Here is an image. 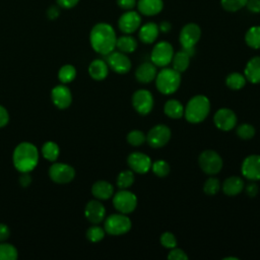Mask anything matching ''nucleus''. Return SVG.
I'll use <instances>...</instances> for the list:
<instances>
[{"label":"nucleus","mask_w":260,"mask_h":260,"mask_svg":"<svg viewBox=\"0 0 260 260\" xmlns=\"http://www.w3.org/2000/svg\"><path fill=\"white\" fill-rule=\"evenodd\" d=\"M210 112V102L207 96L197 94L191 98L184 108L185 119L192 124L201 123Z\"/></svg>","instance_id":"3"},{"label":"nucleus","mask_w":260,"mask_h":260,"mask_svg":"<svg viewBox=\"0 0 260 260\" xmlns=\"http://www.w3.org/2000/svg\"><path fill=\"white\" fill-rule=\"evenodd\" d=\"M76 76V69L73 65L71 64H65L63 65L60 69H59V72H58V78L59 80L66 84V83H69L71 81L74 80Z\"/></svg>","instance_id":"33"},{"label":"nucleus","mask_w":260,"mask_h":260,"mask_svg":"<svg viewBox=\"0 0 260 260\" xmlns=\"http://www.w3.org/2000/svg\"><path fill=\"white\" fill-rule=\"evenodd\" d=\"M201 37V28L194 22L185 24L179 35V42L183 48L191 57L194 55V47L198 43Z\"/></svg>","instance_id":"5"},{"label":"nucleus","mask_w":260,"mask_h":260,"mask_svg":"<svg viewBox=\"0 0 260 260\" xmlns=\"http://www.w3.org/2000/svg\"><path fill=\"white\" fill-rule=\"evenodd\" d=\"M245 187L244 181L237 176H232L226 178L221 186V189L223 191V193L228 196H236L239 193H241L243 191Z\"/></svg>","instance_id":"25"},{"label":"nucleus","mask_w":260,"mask_h":260,"mask_svg":"<svg viewBox=\"0 0 260 260\" xmlns=\"http://www.w3.org/2000/svg\"><path fill=\"white\" fill-rule=\"evenodd\" d=\"M8 122H9L8 111L3 106L0 105V128L7 125Z\"/></svg>","instance_id":"46"},{"label":"nucleus","mask_w":260,"mask_h":260,"mask_svg":"<svg viewBox=\"0 0 260 260\" xmlns=\"http://www.w3.org/2000/svg\"><path fill=\"white\" fill-rule=\"evenodd\" d=\"M105 233H106L105 229L99 225H92L86 231V238L88 241L92 243H98L104 239Z\"/></svg>","instance_id":"41"},{"label":"nucleus","mask_w":260,"mask_h":260,"mask_svg":"<svg viewBox=\"0 0 260 260\" xmlns=\"http://www.w3.org/2000/svg\"><path fill=\"white\" fill-rule=\"evenodd\" d=\"M127 164L130 170H132L134 173L146 174L150 170L152 161L147 154L139 151H134L128 155Z\"/></svg>","instance_id":"16"},{"label":"nucleus","mask_w":260,"mask_h":260,"mask_svg":"<svg viewBox=\"0 0 260 260\" xmlns=\"http://www.w3.org/2000/svg\"><path fill=\"white\" fill-rule=\"evenodd\" d=\"M245 43L252 49H260V25H254L248 28L245 34Z\"/></svg>","instance_id":"30"},{"label":"nucleus","mask_w":260,"mask_h":260,"mask_svg":"<svg viewBox=\"0 0 260 260\" xmlns=\"http://www.w3.org/2000/svg\"><path fill=\"white\" fill-rule=\"evenodd\" d=\"M159 241H160L161 246L167 249H173L177 246V239H176L175 235L171 232L162 233L159 238Z\"/></svg>","instance_id":"42"},{"label":"nucleus","mask_w":260,"mask_h":260,"mask_svg":"<svg viewBox=\"0 0 260 260\" xmlns=\"http://www.w3.org/2000/svg\"><path fill=\"white\" fill-rule=\"evenodd\" d=\"M117 5L124 10H132L137 3V0H116Z\"/></svg>","instance_id":"44"},{"label":"nucleus","mask_w":260,"mask_h":260,"mask_svg":"<svg viewBox=\"0 0 260 260\" xmlns=\"http://www.w3.org/2000/svg\"><path fill=\"white\" fill-rule=\"evenodd\" d=\"M168 259H170V260H187L188 256L182 249L175 247V248L171 249V251L169 252Z\"/></svg>","instance_id":"43"},{"label":"nucleus","mask_w":260,"mask_h":260,"mask_svg":"<svg viewBox=\"0 0 260 260\" xmlns=\"http://www.w3.org/2000/svg\"><path fill=\"white\" fill-rule=\"evenodd\" d=\"M156 74V66L152 62H145L140 64L135 71V77L140 83L151 82L155 79Z\"/></svg>","instance_id":"21"},{"label":"nucleus","mask_w":260,"mask_h":260,"mask_svg":"<svg viewBox=\"0 0 260 260\" xmlns=\"http://www.w3.org/2000/svg\"><path fill=\"white\" fill-rule=\"evenodd\" d=\"M158 34V24H156L155 22H146L143 25H140L138 37L142 43L152 44L156 41Z\"/></svg>","instance_id":"22"},{"label":"nucleus","mask_w":260,"mask_h":260,"mask_svg":"<svg viewBox=\"0 0 260 260\" xmlns=\"http://www.w3.org/2000/svg\"><path fill=\"white\" fill-rule=\"evenodd\" d=\"M84 215L88 221L98 224L105 219L106 208L99 200H90L85 205Z\"/></svg>","instance_id":"19"},{"label":"nucleus","mask_w":260,"mask_h":260,"mask_svg":"<svg viewBox=\"0 0 260 260\" xmlns=\"http://www.w3.org/2000/svg\"><path fill=\"white\" fill-rule=\"evenodd\" d=\"M60 148L54 141H47L42 146V155L50 161H55L58 158Z\"/></svg>","instance_id":"32"},{"label":"nucleus","mask_w":260,"mask_h":260,"mask_svg":"<svg viewBox=\"0 0 260 260\" xmlns=\"http://www.w3.org/2000/svg\"><path fill=\"white\" fill-rule=\"evenodd\" d=\"M190 58H191V56L185 50L174 53V56H173V59H172L173 68L176 71H178L180 73H183L189 67Z\"/></svg>","instance_id":"28"},{"label":"nucleus","mask_w":260,"mask_h":260,"mask_svg":"<svg viewBox=\"0 0 260 260\" xmlns=\"http://www.w3.org/2000/svg\"><path fill=\"white\" fill-rule=\"evenodd\" d=\"M91 194L99 200H107L114 195V187L111 183L100 180L92 185Z\"/></svg>","instance_id":"24"},{"label":"nucleus","mask_w":260,"mask_h":260,"mask_svg":"<svg viewBox=\"0 0 260 260\" xmlns=\"http://www.w3.org/2000/svg\"><path fill=\"white\" fill-rule=\"evenodd\" d=\"M173 56V46L169 42L161 41L154 45L150 54V60L156 67H166L172 62Z\"/></svg>","instance_id":"9"},{"label":"nucleus","mask_w":260,"mask_h":260,"mask_svg":"<svg viewBox=\"0 0 260 260\" xmlns=\"http://www.w3.org/2000/svg\"><path fill=\"white\" fill-rule=\"evenodd\" d=\"M131 220L124 213H114L109 215L104 224L106 233L112 236H121L128 233L131 229Z\"/></svg>","instance_id":"6"},{"label":"nucleus","mask_w":260,"mask_h":260,"mask_svg":"<svg viewBox=\"0 0 260 260\" xmlns=\"http://www.w3.org/2000/svg\"><path fill=\"white\" fill-rule=\"evenodd\" d=\"M138 12L144 16H154L164 8L162 0H138L136 3Z\"/></svg>","instance_id":"20"},{"label":"nucleus","mask_w":260,"mask_h":260,"mask_svg":"<svg viewBox=\"0 0 260 260\" xmlns=\"http://www.w3.org/2000/svg\"><path fill=\"white\" fill-rule=\"evenodd\" d=\"M17 256V249L13 245L0 243V260H15Z\"/></svg>","instance_id":"35"},{"label":"nucleus","mask_w":260,"mask_h":260,"mask_svg":"<svg viewBox=\"0 0 260 260\" xmlns=\"http://www.w3.org/2000/svg\"><path fill=\"white\" fill-rule=\"evenodd\" d=\"M248 0H220L221 7L228 12H236L245 7Z\"/></svg>","instance_id":"39"},{"label":"nucleus","mask_w":260,"mask_h":260,"mask_svg":"<svg viewBox=\"0 0 260 260\" xmlns=\"http://www.w3.org/2000/svg\"><path fill=\"white\" fill-rule=\"evenodd\" d=\"M237 115L234 111L228 108H221L216 111L213 116L214 125L222 131L232 130L237 124Z\"/></svg>","instance_id":"15"},{"label":"nucleus","mask_w":260,"mask_h":260,"mask_svg":"<svg viewBox=\"0 0 260 260\" xmlns=\"http://www.w3.org/2000/svg\"><path fill=\"white\" fill-rule=\"evenodd\" d=\"M223 259H225V260H230V259H235V260H238V258H237V257H225V258H223Z\"/></svg>","instance_id":"53"},{"label":"nucleus","mask_w":260,"mask_h":260,"mask_svg":"<svg viewBox=\"0 0 260 260\" xmlns=\"http://www.w3.org/2000/svg\"><path fill=\"white\" fill-rule=\"evenodd\" d=\"M245 7L251 13H260V0H248Z\"/></svg>","instance_id":"45"},{"label":"nucleus","mask_w":260,"mask_h":260,"mask_svg":"<svg viewBox=\"0 0 260 260\" xmlns=\"http://www.w3.org/2000/svg\"><path fill=\"white\" fill-rule=\"evenodd\" d=\"M158 29H159V31L165 32V34L169 32L172 29V24H171V22H169L167 20H164L158 24Z\"/></svg>","instance_id":"52"},{"label":"nucleus","mask_w":260,"mask_h":260,"mask_svg":"<svg viewBox=\"0 0 260 260\" xmlns=\"http://www.w3.org/2000/svg\"><path fill=\"white\" fill-rule=\"evenodd\" d=\"M241 172L250 181H260V155L251 154L247 156L242 162Z\"/></svg>","instance_id":"17"},{"label":"nucleus","mask_w":260,"mask_h":260,"mask_svg":"<svg viewBox=\"0 0 260 260\" xmlns=\"http://www.w3.org/2000/svg\"><path fill=\"white\" fill-rule=\"evenodd\" d=\"M220 182L218 179L214 178V177H210L208 178L205 182H204V185H203V191L206 195H209V196H212V195H215L219 189H220Z\"/></svg>","instance_id":"38"},{"label":"nucleus","mask_w":260,"mask_h":260,"mask_svg":"<svg viewBox=\"0 0 260 260\" xmlns=\"http://www.w3.org/2000/svg\"><path fill=\"white\" fill-rule=\"evenodd\" d=\"M51 180L58 184H66L71 182L75 177V170L67 164L55 162L49 169Z\"/></svg>","instance_id":"12"},{"label":"nucleus","mask_w":260,"mask_h":260,"mask_svg":"<svg viewBox=\"0 0 260 260\" xmlns=\"http://www.w3.org/2000/svg\"><path fill=\"white\" fill-rule=\"evenodd\" d=\"M51 99L57 108L67 109L71 105L72 94L70 89L63 83L53 87L51 91Z\"/></svg>","instance_id":"18"},{"label":"nucleus","mask_w":260,"mask_h":260,"mask_svg":"<svg viewBox=\"0 0 260 260\" xmlns=\"http://www.w3.org/2000/svg\"><path fill=\"white\" fill-rule=\"evenodd\" d=\"M113 205L121 213L128 214L135 210L137 206V197L127 189H121L113 195Z\"/></svg>","instance_id":"8"},{"label":"nucleus","mask_w":260,"mask_h":260,"mask_svg":"<svg viewBox=\"0 0 260 260\" xmlns=\"http://www.w3.org/2000/svg\"><path fill=\"white\" fill-rule=\"evenodd\" d=\"M256 133V130L254 128V126H252L251 124L248 123H243L240 126H238L237 128V135L244 140H249L251 138L254 137Z\"/></svg>","instance_id":"40"},{"label":"nucleus","mask_w":260,"mask_h":260,"mask_svg":"<svg viewBox=\"0 0 260 260\" xmlns=\"http://www.w3.org/2000/svg\"><path fill=\"white\" fill-rule=\"evenodd\" d=\"M106 62L108 66L118 74H125L130 71L131 69V61L129 57L123 52H111L110 54L106 55Z\"/></svg>","instance_id":"13"},{"label":"nucleus","mask_w":260,"mask_h":260,"mask_svg":"<svg viewBox=\"0 0 260 260\" xmlns=\"http://www.w3.org/2000/svg\"><path fill=\"white\" fill-rule=\"evenodd\" d=\"M141 25V15L134 10H126L118 20L120 30L126 35H131L136 31Z\"/></svg>","instance_id":"14"},{"label":"nucleus","mask_w":260,"mask_h":260,"mask_svg":"<svg viewBox=\"0 0 260 260\" xmlns=\"http://www.w3.org/2000/svg\"><path fill=\"white\" fill-rule=\"evenodd\" d=\"M198 164L203 173L213 176L220 172L222 168V158L214 150L207 149L200 153L198 157Z\"/></svg>","instance_id":"7"},{"label":"nucleus","mask_w":260,"mask_h":260,"mask_svg":"<svg viewBox=\"0 0 260 260\" xmlns=\"http://www.w3.org/2000/svg\"><path fill=\"white\" fill-rule=\"evenodd\" d=\"M9 235H10L9 228L4 223H0V243L7 240L9 238Z\"/></svg>","instance_id":"49"},{"label":"nucleus","mask_w":260,"mask_h":260,"mask_svg":"<svg viewBox=\"0 0 260 260\" xmlns=\"http://www.w3.org/2000/svg\"><path fill=\"white\" fill-rule=\"evenodd\" d=\"M245 190H246V194L249 196V197H255L258 193V185L256 183H250L248 184L246 187H244Z\"/></svg>","instance_id":"47"},{"label":"nucleus","mask_w":260,"mask_h":260,"mask_svg":"<svg viewBox=\"0 0 260 260\" xmlns=\"http://www.w3.org/2000/svg\"><path fill=\"white\" fill-rule=\"evenodd\" d=\"M19 183L22 187H27L31 183V177L29 173H21V176L19 177Z\"/></svg>","instance_id":"51"},{"label":"nucleus","mask_w":260,"mask_h":260,"mask_svg":"<svg viewBox=\"0 0 260 260\" xmlns=\"http://www.w3.org/2000/svg\"><path fill=\"white\" fill-rule=\"evenodd\" d=\"M126 139L130 145L139 146L146 141V135L142 131H140L138 129H134V130H131L127 134Z\"/></svg>","instance_id":"37"},{"label":"nucleus","mask_w":260,"mask_h":260,"mask_svg":"<svg viewBox=\"0 0 260 260\" xmlns=\"http://www.w3.org/2000/svg\"><path fill=\"white\" fill-rule=\"evenodd\" d=\"M91 48L101 55H108L116 48L117 36L113 26L106 22L93 25L89 34Z\"/></svg>","instance_id":"1"},{"label":"nucleus","mask_w":260,"mask_h":260,"mask_svg":"<svg viewBox=\"0 0 260 260\" xmlns=\"http://www.w3.org/2000/svg\"><path fill=\"white\" fill-rule=\"evenodd\" d=\"M150 169H151L152 173L159 178H164V177L168 176L170 173V170H171L170 165L164 159H157L154 162H152Z\"/></svg>","instance_id":"36"},{"label":"nucleus","mask_w":260,"mask_h":260,"mask_svg":"<svg viewBox=\"0 0 260 260\" xmlns=\"http://www.w3.org/2000/svg\"><path fill=\"white\" fill-rule=\"evenodd\" d=\"M171 129L164 124L153 126L146 135V141L152 148L165 146L171 139Z\"/></svg>","instance_id":"10"},{"label":"nucleus","mask_w":260,"mask_h":260,"mask_svg":"<svg viewBox=\"0 0 260 260\" xmlns=\"http://www.w3.org/2000/svg\"><path fill=\"white\" fill-rule=\"evenodd\" d=\"M135 181L134 177V172L132 170H124L120 172V174L117 177V186L120 189H127Z\"/></svg>","instance_id":"34"},{"label":"nucleus","mask_w":260,"mask_h":260,"mask_svg":"<svg viewBox=\"0 0 260 260\" xmlns=\"http://www.w3.org/2000/svg\"><path fill=\"white\" fill-rule=\"evenodd\" d=\"M14 168L20 173H29L38 165L39 150L37 146L30 142L19 143L12 155Z\"/></svg>","instance_id":"2"},{"label":"nucleus","mask_w":260,"mask_h":260,"mask_svg":"<svg viewBox=\"0 0 260 260\" xmlns=\"http://www.w3.org/2000/svg\"><path fill=\"white\" fill-rule=\"evenodd\" d=\"M132 106L134 110L140 115H147L153 108L152 93L147 89H138L132 94Z\"/></svg>","instance_id":"11"},{"label":"nucleus","mask_w":260,"mask_h":260,"mask_svg":"<svg viewBox=\"0 0 260 260\" xmlns=\"http://www.w3.org/2000/svg\"><path fill=\"white\" fill-rule=\"evenodd\" d=\"M78 1L79 0H57V4L59 7L70 9L74 7L78 3Z\"/></svg>","instance_id":"48"},{"label":"nucleus","mask_w":260,"mask_h":260,"mask_svg":"<svg viewBox=\"0 0 260 260\" xmlns=\"http://www.w3.org/2000/svg\"><path fill=\"white\" fill-rule=\"evenodd\" d=\"M246 77L245 75L239 72H232L225 78V84L230 89L239 90L242 89L246 84Z\"/></svg>","instance_id":"31"},{"label":"nucleus","mask_w":260,"mask_h":260,"mask_svg":"<svg viewBox=\"0 0 260 260\" xmlns=\"http://www.w3.org/2000/svg\"><path fill=\"white\" fill-rule=\"evenodd\" d=\"M88 73L94 80H103L108 76L109 66L105 60L95 59L88 66Z\"/></svg>","instance_id":"26"},{"label":"nucleus","mask_w":260,"mask_h":260,"mask_svg":"<svg viewBox=\"0 0 260 260\" xmlns=\"http://www.w3.org/2000/svg\"><path fill=\"white\" fill-rule=\"evenodd\" d=\"M164 113L169 118L180 119L184 116V107L179 101L171 99L165 103Z\"/></svg>","instance_id":"27"},{"label":"nucleus","mask_w":260,"mask_h":260,"mask_svg":"<svg viewBox=\"0 0 260 260\" xmlns=\"http://www.w3.org/2000/svg\"><path fill=\"white\" fill-rule=\"evenodd\" d=\"M244 75L251 83H260V56H255L247 62Z\"/></svg>","instance_id":"23"},{"label":"nucleus","mask_w":260,"mask_h":260,"mask_svg":"<svg viewBox=\"0 0 260 260\" xmlns=\"http://www.w3.org/2000/svg\"><path fill=\"white\" fill-rule=\"evenodd\" d=\"M116 48L125 54L133 53L137 48V41L130 35H124L117 38Z\"/></svg>","instance_id":"29"},{"label":"nucleus","mask_w":260,"mask_h":260,"mask_svg":"<svg viewBox=\"0 0 260 260\" xmlns=\"http://www.w3.org/2000/svg\"><path fill=\"white\" fill-rule=\"evenodd\" d=\"M59 14H60V9H59V7H57V6H55V5L51 6V7L48 9V11H47V16H48V18H50V19H55V18H57V17L59 16Z\"/></svg>","instance_id":"50"},{"label":"nucleus","mask_w":260,"mask_h":260,"mask_svg":"<svg viewBox=\"0 0 260 260\" xmlns=\"http://www.w3.org/2000/svg\"><path fill=\"white\" fill-rule=\"evenodd\" d=\"M155 86L162 94H172L181 84V73L174 68H162L155 76Z\"/></svg>","instance_id":"4"}]
</instances>
